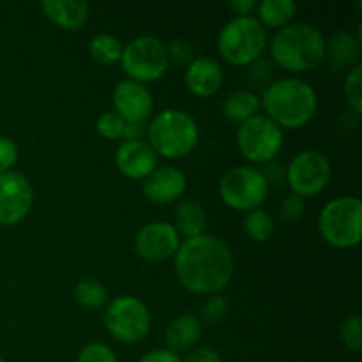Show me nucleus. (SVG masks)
<instances>
[{
    "label": "nucleus",
    "mask_w": 362,
    "mask_h": 362,
    "mask_svg": "<svg viewBox=\"0 0 362 362\" xmlns=\"http://www.w3.org/2000/svg\"><path fill=\"white\" fill-rule=\"evenodd\" d=\"M186 362H223L221 354L212 346H200L187 354Z\"/></svg>",
    "instance_id": "e433bc0d"
},
{
    "label": "nucleus",
    "mask_w": 362,
    "mask_h": 362,
    "mask_svg": "<svg viewBox=\"0 0 362 362\" xmlns=\"http://www.w3.org/2000/svg\"><path fill=\"white\" fill-rule=\"evenodd\" d=\"M339 338L343 346L350 352H361L362 349V318L361 315H352L343 322L339 329Z\"/></svg>",
    "instance_id": "c85d7f7f"
},
{
    "label": "nucleus",
    "mask_w": 362,
    "mask_h": 362,
    "mask_svg": "<svg viewBox=\"0 0 362 362\" xmlns=\"http://www.w3.org/2000/svg\"><path fill=\"white\" fill-rule=\"evenodd\" d=\"M269 45L267 30L255 16H235L218 35V52L232 66H250L264 55Z\"/></svg>",
    "instance_id": "39448f33"
},
{
    "label": "nucleus",
    "mask_w": 362,
    "mask_h": 362,
    "mask_svg": "<svg viewBox=\"0 0 362 362\" xmlns=\"http://www.w3.org/2000/svg\"><path fill=\"white\" fill-rule=\"evenodd\" d=\"M34 204V189L27 175L21 172L0 175V225L14 226L23 221Z\"/></svg>",
    "instance_id": "f8f14e48"
},
{
    "label": "nucleus",
    "mask_w": 362,
    "mask_h": 362,
    "mask_svg": "<svg viewBox=\"0 0 362 362\" xmlns=\"http://www.w3.org/2000/svg\"><path fill=\"white\" fill-rule=\"evenodd\" d=\"M228 311L230 304L226 297L214 293V296H209V299L202 306V320L207 322V324H219V322L225 320Z\"/></svg>",
    "instance_id": "c756f323"
},
{
    "label": "nucleus",
    "mask_w": 362,
    "mask_h": 362,
    "mask_svg": "<svg viewBox=\"0 0 362 362\" xmlns=\"http://www.w3.org/2000/svg\"><path fill=\"white\" fill-rule=\"evenodd\" d=\"M147 144L158 158L180 159L189 156L200 140V126L186 110L166 108L156 113L147 126Z\"/></svg>",
    "instance_id": "20e7f679"
},
{
    "label": "nucleus",
    "mask_w": 362,
    "mask_h": 362,
    "mask_svg": "<svg viewBox=\"0 0 362 362\" xmlns=\"http://www.w3.org/2000/svg\"><path fill=\"white\" fill-rule=\"evenodd\" d=\"M140 362H182V359L168 349H154L145 354Z\"/></svg>",
    "instance_id": "4c0bfd02"
},
{
    "label": "nucleus",
    "mask_w": 362,
    "mask_h": 362,
    "mask_svg": "<svg viewBox=\"0 0 362 362\" xmlns=\"http://www.w3.org/2000/svg\"><path fill=\"white\" fill-rule=\"evenodd\" d=\"M18 161V145L13 138L0 136V175L11 172Z\"/></svg>",
    "instance_id": "f704fd0d"
},
{
    "label": "nucleus",
    "mask_w": 362,
    "mask_h": 362,
    "mask_svg": "<svg viewBox=\"0 0 362 362\" xmlns=\"http://www.w3.org/2000/svg\"><path fill=\"white\" fill-rule=\"evenodd\" d=\"M74 300L85 310H101L108 303V290L99 279L83 278L74 285Z\"/></svg>",
    "instance_id": "b1692460"
},
{
    "label": "nucleus",
    "mask_w": 362,
    "mask_h": 362,
    "mask_svg": "<svg viewBox=\"0 0 362 362\" xmlns=\"http://www.w3.org/2000/svg\"><path fill=\"white\" fill-rule=\"evenodd\" d=\"M120 66L129 80L144 85L159 80L170 66L166 45L156 35H138L124 46Z\"/></svg>",
    "instance_id": "0eeeda50"
},
{
    "label": "nucleus",
    "mask_w": 362,
    "mask_h": 362,
    "mask_svg": "<svg viewBox=\"0 0 362 362\" xmlns=\"http://www.w3.org/2000/svg\"><path fill=\"white\" fill-rule=\"evenodd\" d=\"M124 127H126V120L120 115H117L115 112L101 113L99 119L95 120V131H98V134L110 141L120 140L124 134Z\"/></svg>",
    "instance_id": "cd10ccee"
},
{
    "label": "nucleus",
    "mask_w": 362,
    "mask_h": 362,
    "mask_svg": "<svg viewBox=\"0 0 362 362\" xmlns=\"http://www.w3.org/2000/svg\"><path fill=\"white\" fill-rule=\"evenodd\" d=\"M122 49V42L113 34H98L88 42L90 57L98 64H103V66H113V64L120 62Z\"/></svg>",
    "instance_id": "a878e982"
},
{
    "label": "nucleus",
    "mask_w": 362,
    "mask_h": 362,
    "mask_svg": "<svg viewBox=\"0 0 362 362\" xmlns=\"http://www.w3.org/2000/svg\"><path fill=\"white\" fill-rule=\"evenodd\" d=\"M243 226L246 235L250 237L253 243H258V244L269 243L276 232L274 218H272V216L269 214L267 211H264L262 207L246 212Z\"/></svg>",
    "instance_id": "393cba45"
},
{
    "label": "nucleus",
    "mask_w": 362,
    "mask_h": 362,
    "mask_svg": "<svg viewBox=\"0 0 362 362\" xmlns=\"http://www.w3.org/2000/svg\"><path fill=\"white\" fill-rule=\"evenodd\" d=\"M45 16L64 30H78L90 14V6L85 0H45L41 2Z\"/></svg>",
    "instance_id": "a211bd4d"
},
{
    "label": "nucleus",
    "mask_w": 362,
    "mask_h": 362,
    "mask_svg": "<svg viewBox=\"0 0 362 362\" xmlns=\"http://www.w3.org/2000/svg\"><path fill=\"white\" fill-rule=\"evenodd\" d=\"M187 187V177L177 166H158L141 184L144 197L158 205H168L179 200Z\"/></svg>",
    "instance_id": "2eb2a0df"
},
{
    "label": "nucleus",
    "mask_w": 362,
    "mask_h": 362,
    "mask_svg": "<svg viewBox=\"0 0 362 362\" xmlns=\"http://www.w3.org/2000/svg\"><path fill=\"white\" fill-rule=\"evenodd\" d=\"M262 172V175L267 180L269 187L271 186H283L286 184V168L279 161H271L262 165V168H258Z\"/></svg>",
    "instance_id": "c9c22d12"
},
{
    "label": "nucleus",
    "mask_w": 362,
    "mask_h": 362,
    "mask_svg": "<svg viewBox=\"0 0 362 362\" xmlns=\"http://www.w3.org/2000/svg\"><path fill=\"white\" fill-rule=\"evenodd\" d=\"M283 129L267 115L251 117L237 129V145L244 159L255 165H265L278 158L283 148Z\"/></svg>",
    "instance_id": "9d476101"
},
{
    "label": "nucleus",
    "mask_w": 362,
    "mask_h": 362,
    "mask_svg": "<svg viewBox=\"0 0 362 362\" xmlns=\"http://www.w3.org/2000/svg\"><path fill=\"white\" fill-rule=\"evenodd\" d=\"M362 42L350 32H336L325 41V59L334 71H349L357 66Z\"/></svg>",
    "instance_id": "aec40b11"
},
{
    "label": "nucleus",
    "mask_w": 362,
    "mask_h": 362,
    "mask_svg": "<svg viewBox=\"0 0 362 362\" xmlns=\"http://www.w3.org/2000/svg\"><path fill=\"white\" fill-rule=\"evenodd\" d=\"M113 112L126 122H145L154 112V95L147 85L134 80H120L112 94Z\"/></svg>",
    "instance_id": "4468645a"
},
{
    "label": "nucleus",
    "mask_w": 362,
    "mask_h": 362,
    "mask_svg": "<svg viewBox=\"0 0 362 362\" xmlns=\"http://www.w3.org/2000/svg\"><path fill=\"white\" fill-rule=\"evenodd\" d=\"M322 239L338 250H350L362 240V202L357 197H338L327 202L318 216Z\"/></svg>",
    "instance_id": "423d86ee"
},
{
    "label": "nucleus",
    "mask_w": 362,
    "mask_h": 362,
    "mask_svg": "<svg viewBox=\"0 0 362 362\" xmlns=\"http://www.w3.org/2000/svg\"><path fill=\"white\" fill-rule=\"evenodd\" d=\"M76 362H119V359L108 345L94 341L80 350Z\"/></svg>",
    "instance_id": "2f4dec72"
},
{
    "label": "nucleus",
    "mask_w": 362,
    "mask_h": 362,
    "mask_svg": "<svg viewBox=\"0 0 362 362\" xmlns=\"http://www.w3.org/2000/svg\"><path fill=\"white\" fill-rule=\"evenodd\" d=\"M158 154L145 140L122 141L115 151V166L124 177L145 180L158 168Z\"/></svg>",
    "instance_id": "dca6fc26"
},
{
    "label": "nucleus",
    "mask_w": 362,
    "mask_h": 362,
    "mask_svg": "<svg viewBox=\"0 0 362 362\" xmlns=\"http://www.w3.org/2000/svg\"><path fill=\"white\" fill-rule=\"evenodd\" d=\"M173 260L180 286L197 296L219 293L235 272V258L228 244L209 233L184 239Z\"/></svg>",
    "instance_id": "f257e3e1"
},
{
    "label": "nucleus",
    "mask_w": 362,
    "mask_h": 362,
    "mask_svg": "<svg viewBox=\"0 0 362 362\" xmlns=\"http://www.w3.org/2000/svg\"><path fill=\"white\" fill-rule=\"evenodd\" d=\"M105 327L117 341L133 345L147 338L152 317L147 304L134 296H120L110 300L105 310Z\"/></svg>",
    "instance_id": "6e6552de"
},
{
    "label": "nucleus",
    "mask_w": 362,
    "mask_h": 362,
    "mask_svg": "<svg viewBox=\"0 0 362 362\" xmlns=\"http://www.w3.org/2000/svg\"><path fill=\"white\" fill-rule=\"evenodd\" d=\"M166 52H168L170 62L175 64H184V66H189L194 59H197V49L191 45L189 39L177 37L166 45Z\"/></svg>",
    "instance_id": "7c9ffc66"
},
{
    "label": "nucleus",
    "mask_w": 362,
    "mask_h": 362,
    "mask_svg": "<svg viewBox=\"0 0 362 362\" xmlns=\"http://www.w3.org/2000/svg\"><path fill=\"white\" fill-rule=\"evenodd\" d=\"M202 322L194 315H179L168 324L165 331V341L170 352L182 354L193 350L202 338Z\"/></svg>",
    "instance_id": "6ab92c4d"
},
{
    "label": "nucleus",
    "mask_w": 362,
    "mask_h": 362,
    "mask_svg": "<svg viewBox=\"0 0 362 362\" xmlns=\"http://www.w3.org/2000/svg\"><path fill=\"white\" fill-rule=\"evenodd\" d=\"M247 80L255 85V87H269L272 83V66L269 59H258L253 64L247 66Z\"/></svg>",
    "instance_id": "473e14b6"
},
{
    "label": "nucleus",
    "mask_w": 362,
    "mask_h": 362,
    "mask_svg": "<svg viewBox=\"0 0 362 362\" xmlns=\"http://www.w3.org/2000/svg\"><path fill=\"white\" fill-rule=\"evenodd\" d=\"M257 0H230L228 7L237 16H251L257 11Z\"/></svg>",
    "instance_id": "ea45409f"
},
{
    "label": "nucleus",
    "mask_w": 362,
    "mask_h": 362,
    "mask_svg": "<svg viewBox=\"0 0 362 362\" xmlns=\"http://www.w3.org/2000/svg\"><path fill=\"white\" fill-rule=\"evenodd\" d=\"M180 235L168 221H151L141 226L134 239L138 257L151 264H159L175 257L180 246Z\"/></svg>",
    "instance_id": "ddd939ff"
},
{
    "label": "nucleus",
    "mask_w": 362,
    "mask_h": 362,
    "mask_svg": "<svg viewBox=\"0 0 362 362\" xmlns=\"http://www.w3.org/2000/svg\"><path fill=\"white\" fill-rule=\"evenodd\" d=\"M0 362H7V361H6V359H4V357H2V356H0Z\"/></svg>",
    "instance_id": "a19ab883"
},
{
    "label": "nucleus",
    "mask_w": 362,
    "mask_h": 362,
    "mask_svg": "<svg viewBox=\"0 0 362 362\" xmlns=\"http://www.w3.org/2000/svg\"><path fill=\"white\" fill-rule=\"evenodd\" d=\"M325 41L320 28L311 23H290L279 28L269 42L271 59L281 69L308 73L325 60Z\"/></svg>",
    "instance_id": "7ed1b4c3"
},
{
    "label": "nucleus",
    "mask_w": 362,
    "mask_h": 362,
    "mask_svg": "<svg viewBox=\"0 0 362 362\" xmlns=\"http://www.w3.org/2000/svg\"><path fill=\"white\" fill-rule=\"evenodd\" d=\"M262 106L269 119L285 129L306 126L318 110V95L313 85L300 78L272 80L262 94Z\"/></svg>",
    "instance_id": "f03ea898"
},
{
    "label": "nucleus",
    "mask_w": 362,
    "mask_h": 362,
    "mask_svg": "<svg viewBox=\"0 0 362 362\" xmlns=\"http://www.w3.org/2000/svg\"><path fill=\"white\" fill-rule=\"evenodd\" d=\"M173 226L177 233L182 235L184 239H193V237L204 235L205 226H207V214L205 209L202 207L200 202L193 198H186L177 204L173 211Z\"/></svg>",
    "instance_id": "412c9836"
},
{
    "label": "nucleus",
    "mask_w": 362,
    "mask_h": 362,
    "mask_svg": "<svg viewBox=\"0 0 362 362\" xmlns=\"http://www.w3.org/2000/svg\"><path fill=\"white\" fill-rule=\"evenodd\" d=\"M343 95L349 105L350 112L356 115L362 113V64H357L352 69L346 71L345 83H343Z\"/></svg>",
    "instance_id": "bb28decb"
},
{
    "label": "nucleus",
    "mask_w": 362,
    "mask_h": 362,
    "mask_svg": "<svg viewBox=\"0 0 362 362\" xmlns=\"http://www.w3.org/2000/svg\"><path fill=\"white\" fill-rule=\"evenodd\" d=\"M269 184L255 166L243 165L230 168L219 180V198L233 211L250 212L258 209L269 194Z\"/></svg>",
    "instance_id": "1a4fd4ad"
},
{
    "label": "nucleus",
    "mask_w": 362,
    "mask_h": 362,
    "mask_svg": "<svg viewBox=\"0 0 362 362\" xmlns=\"http://www.w3.org/2000/svg\"><path fill=\"white\" fill-rule=\"evenodd\" d=\"M331 161L317 148L299 152L286 166V186L300 198H313L320 194L331 182Z\"/></svg>",
    "instance_id": "9b49d317"
},
{
    "label": "nucleus",
    "mask_w": 362,
    "mask_h": 362,
    "mask_svg": "<svg viewBox=\"0 0 362 362\" xmlns=\"http://www.w3.org/2000/svg\"><path fill=\"white\" fill-rule=\"evenodd\" d=\"M144 134H147V126L145 122H126L124 127V141H138L144 140Z\"/></svg>",
    "instance_id": "58836bf2"
},
{
    "label": "nucleus",
    "mask_w": 362,
    "mask_h": 362,
    "mask_svg": "<svg viewBox=\"0 0 362 362\" xmlns=\"http://www.w3.org/2000/svg\"><path fill=\"white\" fill-rule=\"evenodd\" d=\"M262 108L260 95L251 90H233L225 98L221 105L223 115L232 122H246L251 117L258 115Z\"/></svg>",
    "instance_id": "4be33fe9"
},
{
    "label": "nucleus",
    "mask_w": 362,
    "mask_h": 362,
    "mask_svg": "<svg viewBox=\"0 0 362 362\" xmlns=\"http://www.w3.org/2000/svg\"><path fill=\"white\" fill-rule=\"evenodd\" d=\"M225 81V71L221 64L212 57H197L184 73L186 88L197 98H211L219 92Z\"/></svg>",
    "instance_id": "f3484780"
},
{
    "label": "nucleus",
    "mask_w": 362,
    "mask_h": 362,
    "mask_svg": "<svg viewBox=\"0 0 362 362\" xmlns=\"http://www.w3.org/2000/svg\"><path fill=\"white\" fill-rule=\"evenodd\" d=\"M257 20L262 27L283 28L292 23L297 14V4L293 0H262L257 4Z\"/></svg>",
    "instance_id": "5701e85b"
},
{
    "label": "nucleus",
    "mask_w": 362,
    "mask_h": 362,
    "mask_svg": "<svg viewBox=\"0 0 362 362\" xmlns=\"http://www.w3.org/2000/svg\"><path fill=\"white\" fill-rule=\"evenodd\" d=\"M304 211H306V200L292 193L283 200L281 219L285 223H288V225H293V223H297L303 218Z\"/></svg>",
    "instance_id": "72a5a7b5"
}]
</instances>
